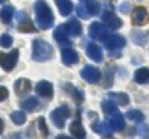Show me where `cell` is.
<instances>
[{
	"label": "cell",
	"instance_id": "obj_1",
	"mask_svg": "<svg viewBox=\"0 0 149 139\" xmlns=\"http://www.w3.org/2000/svg\"><path fill=\"white\" fill-rule=\"evenodd\" d=\"M34 10H36V23L37 27L42 30H47L53 26L55 23V18H53V13L50 10V7L47 5L45 0H37L34 3Z\"/></svg>",
	"mask_w": 149,
	"mask_h": 139
},
{
	"label": "cell",
	"instance_id": "obj_2",
	"mask_svg": "<svg viewBox=\"0 0 149 139\" xmlns=\"http://www.w3.org/2000/svg\"><path fill=\"white\" fill-rule=\"evenodd\" d=\"M32 58L34 61H48L53 58V48L48 42L36 39L32 43Z\"/></svg>",
	"mask_w": 149,
	"mask_h": 139
},
{
	"label": "cell",
	"instance_id": "obj_3",
	"mask_svg": "<svg viewBox=\"0 0 149 139\" xmlns=\"http://www.w3.org/2000/svg\"><path fill=\"white\" fill-rule=\"evenodd\" d=\"M18 58H19V51L18 50H13L10 53H0V66H2V69L11 71L16 66Z\"/></svg>",
	"mask_w": 149,
	"mask_h": 139
},
{
	"label": "cell",
	"instance_id": "obj_4",
	"mask_svg": "<svg viewBox=\"0 0 149 139\" xmlns=\"http://www.w3.org/2000/svg\"><path fill=\"white\" fill-rule=\"evenodd\" d=\"M101 19H103L104 26L111 30H117V29L122 27V21H120L119 18H117V15L112 13V11H104V13L101 15Z\"/></svg>",
	"mask_w": 149,
	"mask_h": 139
},
{
	"label": "cell",
	"instance_id": "obj_5",
	"mask_svg": "<svg viewBox=\"0 0 149 139\" xmlns=\"http://www.w3.org/2000/svg\"><path fill=\"white\" fill-rule=\"evenodd\" d=\"M90 37L95 40H101V42H106L109 39V32L106 30V27L101 23H91L90 26Z\"/></svg>",
	"mask_w": 149,
	"mask_h": 139
},
{
	"label": "cell",
	"instance_id": "obj_6",
	"mask_svg": "<svg viewBox=\"0 0 149 139\" xmlns=\"http://www.w3.org/2000/svg\"><path fill=\"white\" fill-rule=\"evenodd\" d=\"M80 75L87 83H98V82H100V77H101V72L98 71L95 66H85V67L82 69Z\"/></svg>",
	"mask_w": 149,
	"mask_h": 139
},
{
	"label": "cell",
	"instance_id": "obj_7",
	"mask_svg": "<svg viewBox=\"0 0 149 139\" xmlns=\"http://www.w3.org/2000/svg\"><path fill=\"white\" fill-rule=\"evenodd\" d=\"M109 126L112 131H122L123 128H125V118H123V115L120 112H114L112 115L109 117Z\"/></svg>",
	"mask_w": 149,
	"mask_h": 139
},
{
	"label": "cell",
	"instance_id": "obj_8",
	"mask_svg": "<svg viewBox=\"0 0 149 139\" xmlns=\"http://www.w3.org/2000/svg\"><path fill=\"white\" fill-rule=\"evenodd\" d=\"M104 46H106L109 51L123 48V46H125V39H123L122 35H109V39L104 42Z\"/></svg>",
	"mask_w": 149,
	"mask_h": 139
},
{
	"label": "cell",
	"instance_id": "obj_9",
	"mask_svg": "<svg viewBox=\"0 0 149 139\" xmlns=\"http://www.w3.org/2000/svg\"><path fill=\"white\" fill-rule=\"evenodd\" d=\"M36 93L42 98H52L53 96V85L47 80H42L36 85Z\"/></svg>",
	"mask_w": 149,
	"mask_h": 139
},
{
	"label": "cell",
	"instance_id": "obj_10",
	"mask_svg": "<svg viewBox=\"0 0 149 139\" xmlns=\"http://www.w3.org/2000/svg\"><path fill=\"white\" fill-rule=\"evenodd\" d=\"M61 59L66 66H72V64H75V62H79V53L72 48H63Z\"/></svg>",
	"mask_w": 149,
	"mask_h": 139
},
{
	"label": "cell",
	"instance_id": "obj_11",
	"mask_svg": "<svg viewBox=\"0 0 149 139\" xmlns=\"http://www.w3.org/2000/svg\"><path fill=\"white\" fill-rule=\"evenodd\" d=\"M132 21L136 26H143V24L148 21V11H146V8L144 7L135 8V11H133V15H132Z\"/></svg>",
	"mask_w": 149,
	"mask_h": 139
},
{
	"label": "cell",
	"instance_id": "obj_12",
	"mask_svg": "<svg viewBox=\"0 0 149 139\" xmlns=\"http://www.w3.org/2000/svg\"><path fill=\"white\" fill-rule=\"evenodd\" d=\"M87 56L91 61H96V62L103 61V51L96 43H88L87 45Z\"/></svg>",
	"mask_w": 149,
	"mask_h": 139
},
{
	"label": "cell",
	"instance_id": "obj_13",
	"mask_svg": "<svg viewBox=\"0 0 149 139\" xmlns=\"http://www.w3.org/2000/svg\"><path fill=\"white\" fill-rule=\"evenodd\" d=\"M53 35H55L56 42H59L61 45H64V46H69V32H68V29H66V26L56 27V30H55Z\"/></svg>",
	"mask_w": 149,
	"mask_h": 139
},
{
	"label": "cell",
	"instance_id": "obj_14",
	"mask_svg": "<svg viewBox=\"0 0 149 139\" xmlns=\"http://www.w3.org/2000/svg\"><path fill=\"white\" fill-rule=\"evenodd\" d=\"M31 88H32V85H31V82L27 80V78H19V80L15 82V91H16L18 94L29 93Z\"/></svg>",
	"mask_w": 149,
	"mask_h": 139
},
{
	"label": "cell",
	"instance_id": "obj_15",
	"mask_svg": "<svg viewBox=\"0 0 149 139\" xmlns=\"http://www.w3.org/2000/svg\"><path fill=\"white\" fill-rule=\"evenodd\" d=\"M69 131H71V134L77 139L85 138V129H84V126H82L80 120H74V122L71 123V126H69Z\"/></svg>",
	"mask_w": 149,
	"mask_h": 139
},
{
	"label": "cell",
	"instance_id": "obj_16",
	"mask_svg": "<svg viewBox=\"0 0 149 139\" xmlns=\"http://www.w3.org/2000/svg\"><path fill=\"white\" fill-rule=\"evenodd\" d=\"M91 128H93L95 133H100V134H103V136L112 134V129H111L109 123H106V122H95L93 125H91Z\"/></svg>",
	"mask_w": 149,
	"mask_h": 139
},
{
	"label": "cell",
	"instance_id": "obj_17",
	"mask_svg": "<svg viewBox=\"0 0 149 139\" xmlns=\"http://www.w3.org/2000/svg\"><path fill=\"white\" fill-rule=\"evenodd\" d=\"M66 29H68L69 35H72V37H80L82 35V26H80V23H79V19H75V18H72V19L69 21Z\"/></svg>",
	"mask_w": 149,
	"mask_h": 139
},
{
	"label": "cell",
	"instance_id": "obj_18",
	"mask_svg": "<svg viewBox=\"0 0 149 139\" xmlns=\"http://www.w3.org/2000/svg\"><path fill=\"white\" fill-rule=\"evenodd\" d=\"M55 2H56V5H58V10L63 16L71 15V11L74 10V5H72L71 0H55Z\"/></svg>",
	"mask_w": 149,
	"mask_h": 139
},
{
	"label": "cell",
	"instance_id": "obj_19",
	"mask_svg": "<svg viewBox=\"0 0 149 139\" xmlns=\"http://www.w3.org/2000/svg\"><path fill=\"white\" fill-rule=\"evenodd\" d=\"M16 16H18V19H19V30H23V32H32L36 27H34V24L31 23L29 19H27L26 16H24L23 13H16Z\"/></svg>",
	"mask_w": 149,
	"mask_h": 139
},
{
	"label": "cell",
	"instance_id": "obj_20",
	"mask_svg": "<svg viewBox=\"0 0 149 139\" xmlns=\"http://www.w3.org/2000/svg\"><path fill=\"white\" fill-rule=\"evenodd\" d=\"M135 82L136 83H149V69L148 67H141L135 72Z\"/></svg>",
	"mask_w": 149,
	"mask_h": 139
},
{
	"label": "cell",
	"instance_id": "obj_21",
	"mask_svg": "<svg viewBox=\"0 0 149 139\" xmlns=\"http://www.w3.org/2000/svg\"><path fill=\"white\" fill-rule=\"evenodd\" d=\"M148 32H141V30H133L132 32V40L136 43V45L143 46L146 45V42H148Z\"/></svg>",
	"mask_w": 149,
	"mask_h": 139
},
{
	"label": "cell",
	"instance_id": "obj_22",
	"mask_svg": "<svg viewBox=\"0 0 149 139\" xmlns=\"http://www.w3.org/2000/svg\"><path fill=\"white\" fill-rule=\"evenodd\" d=\"M109 98L114 99L112 102H117L119 106H127L128 101H130V98L127 93H109Z\"/></svg>",
	"mask_w": 149,
	"mask_h": 139
},
{
	"label": "cell",
	"instance_id": "obj_23",
	"mask_svg": "<svg viewBox=\"0 0 149 139\" xmlns=\"http://www.w3.org/2000/svg\"><path fill=\"white\" fill-rule=\"evenodd\" d=\"M50 117H52V122L53 125L56 126V128H64V117L61 115V112H59V109H55L52 113H50Z\"/></svg>",
	"mask_w": 149,
	"mask_h": 139
},
{
	"label": "cell",
	"instance_id": "obj_24",
	"mask_svg": "<svg viewBox=\"0 0 149 139\" xmlns=\"http://www.w3.org/2000/svg\"><path fill=\"white\" fill-rule=\"evenodd\" d=\"M21 107H23L24 110H27V112H31V110H34V109H37V107H39V99H37V98H34V96L26 98V99L21 102Z\"/></svg>",
	"mask_w": 149,
	"mask_h": 139
},
{
	"label": "cell",
	"instance_id": "obj_25",
	"mask_svg": "<svg viewBox=\"0 0 149 139\" xmlns=\"http://www.w3.org/2000/svg\"><path fill=\"white\" fill-rule=\"evenodd\" d=\"M13 15H15V8L13 7H3L2 10H0V19L3 21L5 24H8V23H11Z\"/></svg>",
	"mask_w": 149,
	"mask_h": 139
},
{
	"label": "cell",
	"instance_id": "obj_26",
	"mask_svg": "<svg viewBox=\"0 0 149 139\" xmlns=\"http://www.w3.org/2000/svg\"><path fill=\"white\" fill-rule=\"evenodd\" d=\"M101 107H103L104 113H107V115H112L114 112H119V110H117V104H116V102H112L111 99H107V101H103V104H101Z\"/></svg>",
	"mask_w": 149,
	"mask_h": 139
},
{
	"label": "cell",
	"instance_id": "obj_27",
	"mask_svg": "<svg viewBox=\"0 0 149 139\" xmlns=\"http://www.w3.org/2000/svg\"><path fill=\"white\" fill-rule=\"evenodd\" d=\"M11 120H13L15 125H24V122H26V113H24L23 110L11 112Z\"/></svg>",
	"mask_w": 149,
	"mask_h": 139
},
{
	"label": "cell",
	"instance_id": "obj_28",
	"mask_svg": "<svg viewBox=\"0 0 149 139\" xmlns=\"http://www.w3.org/2000/svg\"><path fill=\"white\" fill-rule=\"evenodd\" d=\"M127 118L132 120V122H143V120H144V115H143V112H139V110L132 109V110L127 112Z\"/></svg>",
	"mask_w": 149,
	"mask_h": 139
},
{
	"label": "cell",
	"instance_id": "obj_29",
	"mask_svg": "<svg viewBox=\"0 0 149 139\" xmlns=\"http://www.w3.org/2000/svg\"><path fill=\"white\" fill-rule=\"evenodd\" d=\"M87 11L88 15H91V16H96V15H100V3L98 2H95V0H90L87 5Z\"/></svg>",
	"mask_w": 149,
	"mask_h": 139
},
{
	"label": "cell",
	"instance_id": "obj_30",
	"mask_svg": "<svg viewBox=\"0 0 149 139\" xmlns=\"http://www.w3.org/2000/svg\"><path fill=\"white\" fill-rule=\"evenodd\" d=\"M11 43H13V37L10 34H2L0 35V46L2 48H10Z\"/></svg>",
	"mask_w": 149,
	"mask_h": 139
},
{
	"label": "cell",
	"instance_id": "obj_31",
	"mask_svg": "<svg viewBox=\"0 0 149 139\" xmlns=\"http://www.w3.org/2000/svg\"><path fill=\"white\" fill-rule=\"evenodd\" d=\"M64 90H68V91H69V93H71V94H72V96H74V98H75V101H77V102H82V98H84V96H82V93H80V91H77V90H75V88H74V86H72V85H71V83H68V85H64Z\"/></svg>",
	"mask_w": 149,
	"mask_h": 139
},
{
	"label": "cell",
	"instance_id": "obj_32",
	"mask_svg": "<svg viewBox=\"0 0 149 139\" xmlns=\"http://www.w3.org/2000/svg\"><path fill=\"white\" fill-rule=\"evenodd\" d=\"M77 15H79V18H88L90 15H88V11H87V7L85 5H79L77 7Z\"/></svg>",
	"mask_w": 149,
	"mask_h": 139
},
{
	"label": "cell",
	"instance_id": "obj_33",
	"mask_svg": "<svg viewBox=\"0 0 149 139\" xmlns=\"http://www.w3.org/2000/svg\"><path fill=\"white\" fill-rule=\"evenodd\" d=\"M37 123H39V128L42 129V134L43 136H48V129H47V125H45V118L40 117V118L37 120Z\"/></svg>",
	"mask_w": 149,
	"mask_h": 139
},
{
	"label": "cell",
	"instance_id": "obj_34",
	"mask_svg": "<svg viewBox=\"0 0 149 139\" xmlns=\"http://www.w3.org/2000/svg\"><path fill=\"white\" fill-rule=\"evenodd\" d=\"M138 133L144 139H149V126L148 125H141V126H139V129H138Z\"/></svg>",
	"mask_w": 149,
	"mask_h": 139
},
{
	"label": "cell",
	"instance_id": "obj_35",
	"mask_svg": "<svg viewBox=\"0 0 149 139\" xmlns=\"http://www.w3.org/2000/svg\"><path fill=\"white\" fill-rule=\"evenodd\" d=\"M58 109H59V112H61V115L64 117V118L71 117V112H69V107L68 106H61V107H58Z\"/></svg>",
	"mask_w": 149,
	"mask_h": 139
},
{
	"label": "cell",
	"instance_id": "obj_36",
	"mask_svg": "<svg viewBox=\"0 0 149 139\" xmlns=\"http://www.w3.org/2000/svg\"><path fill=\"white\" fill-rule=\"evenodd\" d=\"M8 98V90L5 86H0V102L2 101H5Z\"/></svg>",
	"mask_w": 149,
	"mask_h": 139
},
{
	"label": "cell",
	"instance_id": "obj_37",
	"mask_svg": "<svg viewBox=\"0 0 149 139\" xmlns=\"http://www.w3.org/2000/svg\"><path fill=\"white\" fill-rule=\"evenodd\" d=\"M120 11H122V13H128L130 11V3H122L120 5Z\"/></svg>",
	"mask_w": 149,
	"mask_h": 139
},
{
	"label": "cell",
	"instance_id": "obj_38",
	"mask_svg": "<svg viewBox=\"0 0 149 139\" xmlns=\"http://www.w3.org/2000/svg\"><path fill=\"white\" fill-rule=\"evenodd\" d=\"M56 139H74V138H69L66 134H59V136H56Z\"/></svg>",
	"mask_w": 149,
	"mask_h": 139
},
{
	"label": "cell",
	"instance_id": "obj_39",
	"mask_svg": "<svg viewBox=\"0 0 149 139\" xmlns=\"http://www.w3.org/2000/svg\"><path fill=\"white\" fill-rule=\"evenodd\" d=\"M3 125H5V123H3V120L0 118V134L3 133Z\"/></svg>",
	"mask_w": 149,
	"mask_h": 139
},
{
	"label": "cell",
	"instance_id": "obj_40",
	"mask_svg": "<svg viewBox=\"0 0 149 139\" xmlns=\"http://www.w3.org/2000/svg\"><path fill=\"white\" fill-rule=\"evenodd\" d=\"M10 139H21V134H19V133H16V134L10 136Z\"/></svg>",
	"mask_w": 149,
	"mask_h": 139
},
{
	"label": "cell",
	"instance_id": "obj_41",
	"mask_svg": "<svg viewBox=\"0 0 149 139\" xmlns=\"http://www.w3.org/2000/svg\"><path fill=\"white\" fill-rule=\"evenodd\" d=\"M3 2H7V0H0V3H3Z\"/></svg>",
	"mask_w": 149,
	"mask_h": 139
},
{
	"label": "cell",
	"instance_id": "obj_42",
	"mask_svg": "<svg viewBox=\"0 0 149 139\" xmlns=\"http://www.w3.org/2000/svg\"><path fill=\"white\" fill-rule=\"evenodd\" d=\"M82 2H88V0H82Z\"/></svg>",
	"mask_w": 149,
	"mask_h": 139
}]
</instances>
